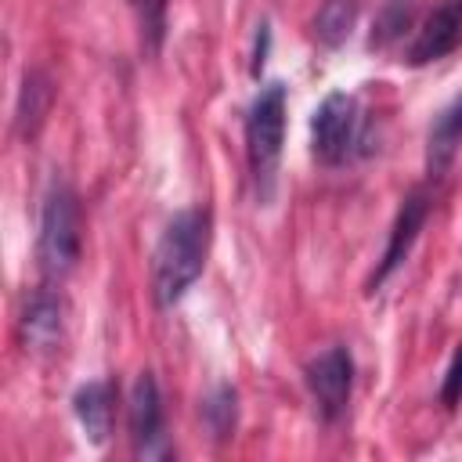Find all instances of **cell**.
Returning a JSON list of instances; mask_svg holds the SVG:
<instances>
[{"mask_svg":"<svg viewBox=\"0 0 462 462\" xmlns=\"http://www.w3.org/2000/svg\"><path fill=\"white\" fill-rule=\"evenodd\" d=\"M458 148H462V94L451 97L437 112L433 126H430V137H426V170L430 173H444L455 162Z\"/></svg>","mask_w":462,"mask_h":462,"instance_id":"obj_10","label":"cell"},{"mask_svg":"<svg viewBox=\"0 0 462 462\" xmlns=\"http://www.w3.org/2000/svg\"><path fill=\"white\" fill-rule=\"evenodd\" d=\"M79 260V199L65 180H51L40 206L36 263L43 278H65Z\"/></svg>","mask_w":462,"mask_h":462,"instance_id":"obj_3","label":"cell"},{"mask_svg":"<svg viewBox=\"0 0 462 462\" xmlns=\"http://www.w3.org/2000/svg\"><path fill=\"white\" fill-rule=\"evenodd\" d=\"M430 206H433V199H430L426 188H415V191L404 195V202H401V209H397V217H393V227H390L383 260H379V267H375V274H372V282H368V292H375V289L408 260V253H411V245H415V238H419V231H422V224H426V217H430Z\"/></svg>","mask_w":462,"mask_h":462,"instance_id":"obj_6","label":"cell"},{"mask_svg":"<svg viewBox=\"0 0 462 462\" xmlns=\"http://www.w3.org/2000/svg\"><path fill=\"white\" fill-rule=\"evenodd\" d=\"M462 40V0H440L408 47V65H430Z\"/></svg>","mask_w":462,"mask_h":462,"instance_id":"obj_9","label":"cell"},{"mask_svg":"<svg viewBox=\"0 0 462 462\" xmlns=\"http://www.w3.org/2000/svg\"><path fill=\"white\" fill-rule=\"evenodd\" d=\"M238 393L231 390V386H217L209 397H206V404H202V419H206V426L213 430V437H231V430H235V415H238Z\"/></svg>","mask_w":462,"mask_h":462,"instance_id":"obj_15","label":"cell"},{"mask_svg":"<svg viewBox=\"0 0 462 462\" xmlns=\"http://www.w3.org/2000/svg\"><path fill=\"white\" fill-rule=\"evenodd\" d=\"M282 144H285V87L267 83L260 87L245 116V155H249V173L260 202L274 195Z\"/></svg>","mask_w":462,"mask_h":462,"instance_id":"obj_2","label":"cell"},{"mask_svg":"<svg viewBox=\"0 0 462 462\" xmlns=\"http://www.w3.org/2000/svg\"><path fill=\"white\" fill-rule=\"evenodd\" d=\"M51 97H54L51 79L40 69H25L22 87H18V105H14V126H18V134L25 141L40 134V126H43L47 112H51Z\"/></svg>","mask_w":462,"mask_h":462,"instance_id":"obj_12","label":"cell"},{"mask_svg":"<svg viewBox=\"0 0 462 462\" xmlns=\"http://www.w3.org/2000/svg\"><path fill=\"white\" fill-rule=\"evenodd\" d=\"M263 51H267V25H260V36H256V58H253V72H260V65H263Z\"/></svg>","mask_w":462,"mask_h":462,"instance_id":"obj_18","label":"cell"},{"mask_svg":"<svg viewBox=\"0 0 462 462\" xmlns=\"http://www.w3.org/2000/svg\"><path fill=\"white\" fill-rule=\"evenodd\" d=\"M307 390L321 411V419H339L346 411L354 390V357L346 346H328L307 365Z\"/></svg>","mask_w":462,"mask_h":462,"instance_id":"obj_5","label":"cell"},{"mask_svg":"<svg viewBox=\"0 0 462 462\" xmlns=\"http://www.w3.org/2000/svg\"><path fill=\"white\" fill-rule=\"evenodd\" d=\"M411 14H415V0H386L379 7V14H375V25H372L368 43L372 47H390L411 25Z\"/></svg>","mask_w":462,"mask_h":462,"instance_id":"obj_13","label":"cell"},{"mask_svg":"<svg viewBox=\"0 0 462 462\" xmlns=\"http://www.w3.org/2000/svg\"><path fill=\"white\" fill-rule=\"evenodd\" d=\"M166 422H162V397L152 372H141L130 390V440L137 455H162L166 451Z\"/></svg>","mask_w":462,"mask_h":462,"instance_id":"obj_7","label":"cell"},{"mask_svg":"<svg viewBox=\"0 0 462 462\" xmlns=\"http://www.w3.org/2000/svg\"><path fill=\"white\" fill-rule=\"evenodd\" d=\"M440 397H444V404H448V408H455V404L462 401V343H458V350H455V357H451V365H448V375H444V390H440Z\"/></svg>","mask_w":462,"mask_h":462,"instance_id":"obj_17","label":"cell"},{"mask_svg":"<svg viewBox=\"0 0 462 462\" xmlns=\"http://www.w3.org/2000/svg\"><path fill=\"white\" fill-rule=\"evenodd\" d=\"M350 25H354V0H325V7L314 18V32L328 47L343 43L350 36Z\"/></svg>","mask_w":462,"mask_h":462,"instance_id":"obj_14","label":"cell"},{"mask_svg":"<svg viewBox=\"0 0 462 462\" xmlns=\"http://www.w3.org/2000/svg\"><path fill=\"white\" fill-rule=\"evenodd\" d=\"M361 137V105L346 90H332L310 116V152L325 166H339L350 159Z\"/></svg>","mask_w":462,"mask_h":462,"instance_id":"obj_4","label":"cell"},{"mask_svg":"<svg viewBox=\"0 0 462 462\" xmlns=\"http://www.w3.org/2000/svg\"><path fill=\"white\" fill-rule=\"evenodd\" d=\"M18 332H22L25 350H32V354L54 350L61 343V332H65V300H61V292H54L51 285H40L22 307Z\"/></svg>","mask_w":462,"mask_h":462,"instance_id":"obj_8","label":"cell"},{"mask_svg":"<svg viewBox=\"0 0 462 462\" xmlns=\"http://www.w3.org/2000/svg\"><path fill=\"white\" fill-rule=\"evenodd\" d=\"M209 235L213 217L206 206H188L166 220L152 256V296L159 307L180 303L184 292L199 282L209 256Z\"/></svg>","mask_w":462,"mask_h":462,"instance_id":"obj_1","label":"cell"},{"mask_svg":"<svg viewBox=\"0 0 462 462\" xmlns=\"http://www.w3.org/2000/svg\"><path fill=\"white\" fill-rule=\"evenodd\" d=\"M72 408H76V419L83 426V437L101 448L112 433V383H105V379L83 383L72 397Z\"/></svg>","mask_w":462,"mask_h":462,"instance_id":"obj_11","label":"cell"},{"mask_svg":"<svg viewBox=\"0 0 462 462\" xmlns=\"http://www.w3.org/2000/svg\"><path fill=\"white\" fill-rule=\"evenodd\" d=\"M137 18H141V32L152 36V43H159L162 36V14H166V0H130Z\"/></svg>","mask_w":462,"mask_h":462,"instance_id":"obj_16","label":"cell"}]
</instances>
